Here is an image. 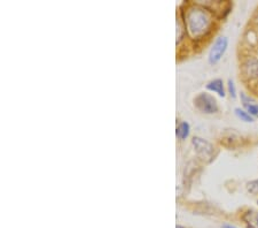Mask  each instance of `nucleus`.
<instances>
[{
	"instance_id": "obj_10",
	"label": "nucleus",
	"mask_w": 258,
	"mask_h": 228,
	"mask_svg": "<svg viewBox=\"0 0 258 228\" xmlns=\"http://www.w3.org/2000/svg\"><path fill=\"white\" fill-rule=\"evenodd\" d=\"M245 109H247V112L250 115H255V117H258V105L257 104H247L244 105Z\"/></svg>"
},
{
	"instance_id": "obj_4",
	"label": "nucleus",
	"mask_w": 258,
	"mask_h": 228,
	"mask_svg": "<svg viewBox=\"0 0 258 228\" xmlns=\"http://www.w3.org/2000/svg\"><path fill=\"white\" fill-rule=\"evenodd\" d=\"M228 47V39L226 37H219L217 40L215 41V44L212 45V48L209 52V62L211 65L218 64L222 59L224 53L226 52Z\"/></svg>"
},
{
	"instance_id": "obj_13",
	"label": "nucleus",
	"mask_w": 258,
	"mask_h": 228,
	"mask_svg": "<svg viewBox=\"0 0 258 228\" xmlns=\"http://www.w3.org/2000/svg\"><path fill=\"white\" fill-rule=\"evenodd\" d=\"M223 228H236V227L232 226V225H224V226H223Z\"/></svg>"
},
{
	"instance_id": "obj_1",
	"label": "nucleus",
	"mask_w": 258,
	"mask_h": 228,
	"mask_svg": "<svg viewBox=\"0 0 258 228\" xmlns=\"http://www.w3.org/2000/svg\"><path fill=\"white\" fill-rule=\"evenodd\" d=\"M186 22L189 34L193 37H199L202 36L209 29L211 19L206 10L200 7H194L187 12Z\"/></svg>"
},
{
	"instance_id": "obj_9",
	"label": "nucleus",
	"mask_w": 258,
	"mask_h": 228,
	"mask_svg": "<svg viewBox=\"0 0 258 228\" xmlns=\"http://www.w3.org/2000/svg\"><path fill=\"white\" fill-rule=\"evenodd\" d=\"M235 114L236 117L240 118L242 121H245V122H252L253 119L250 114L248 113L247 111H243L241 109H235Z\"/></svg>"
},
{
	"instance_id": "obj_11",
	"label": "nucleus",
	"mask_w": 258,
	"mask_h": 228,
	"mask_svg": "<svg viewBox=\"0 0 258 228\" xmlns=\"http://www.w3.org/2000/svg\"><path fill=\"white\" fill-rule=\"evenodd\" d=\"M247 189H248L249 193L258 194V179L248 182V184H247Z\"/></svg>"
},
{
	"instance_id": "obj_6",
	"label": "nucleus",
	"mask_w": 258,
	"mask_h": 228,
	"mask_svg": "<svg viewBox=\"0 0 258 228\" xmlns=\"http://www.w3.org/2000/svg\"><path fill=\"white\" fill-rule=\"evenodd\" d=\"M242 220L247 228H258V213L255 210L245 211L242 215Z\"/></svg>"
},
{
	"instance_id": "obj_7",
	"label": "nucleus",
	"mask_w": 258,
	"mask_h": 228,
	"mask_svg": "<svg viewBox=\"0 0 258 228\" xmlns=\"http://www.w3.org/2000/svg\"><path fill=\"white\" fill-rule=\"evenodd\" d=\"M207 89L210 91H214L220 97H225V90H224V83L220 78H217V80H214L209 82L207 84Z\"/></svg>"
},
{
	"instance_id": "obj_8",
	"label": "nucleus",
	"mask_w": 258,
	"mask_h": 228,
	"mask_svg": "<svg viewBox=\"0 0 258 228\" xmlns=\"http://www.w3.org/2000/svg\"><path fill=\"white\" fill-rule=\"evenodd\" d=\"M176 135L179 140H185L189 135V124L187 122L179 123L176 130Z\"/></svg>"
},
{
	"instance_id": "obj_14",
	"label": "nucleus",
	"mask_w": 258,
	"mask_h": 228,
	"mask_svg": "<svg viewBox=\"0 0 258 228\" xmlns=\"http://www.w3.org/2000/svg\"><path fill=\"white\" fill-rule=\"evenodd\" d=\"M177 228H184V227L180 226V225H178V226H177Z\"/></svg>"
},
{
	"instance_id": "obj_12",
	"label": "nucleus",
	"mask_w": 258,
	"mask_h": 228,
	"mask_svg": "<svg viewBox=\"0 0 258 228\" xmlns=\"http://www.w3.org/2000/svg\"><path fill=\"white\" fill-rule=\"evenodd\" d=\"M228 91H230V95H231L232 98L236 97L235 85H234V82H233L232 80H228Z\"/></svg>"
},
{
	"instance_id": "obj_15",
	"label": "nucleus",
	"mask_w": 258,
	"mask_h": 228,
	"mask_svg": "<svg viewBox=\"0 0 258 228\" xmlns=\"http://www.w3.org/2000/svg\"><path fill=\"white\" fill-rule=\"evenodd\" d=\"M257 203H258V202H257Z\"/></svg>"
},
{
	"instance_id": "obj_3",
	"label": "nucleus",
	"mask_w": 258,
	"mask_h": 228,
	"mask_svg": "<svg viewBox=\"0 0 258 228\" xmlns=\"http://www.w3.org/2000/svg\"><path fill=\"white\" fill-rule=\"evenodd\" d=\"M192 144L194 147V150L197 152V155L201 158L202 160L210 161L212 156H214L215 147L210 142L203 140L201 138H194L192 140Z\"/></svg>"
},
{
	"instance_id": "obj_2",
	"label": "nucleus",
	"mask_w": 258,
	"mask_h": 228,
	"mask_svg": "<svg viewBox=\"0 0 258 228\" xmlns=\"http://www.w3.org/2000/svg\"><path fill=\"white\" fill-rule=\"evenodd\" d=\"M194 104L197 109L203 113L212 114L218 111V105L216 99L209 94H200L197 98L194 99Z\"/></svg>"
},
{
	"instance_id": "obj_5",
	"label": "nucleus",
	"mask_w": 258,
	"mask_h": 228,
	"mask_svg": "<svg viewBox=\"0 0 258 228\" xmlns=\"http://www.w3.org/2000/svg\"><path fill=\"white\" fill-rule=\"evenodd\" d=\"M243 75L249 80H255L258 78V60L255 58H249L242 65Z\"/></svg>"
}]
</instances>
